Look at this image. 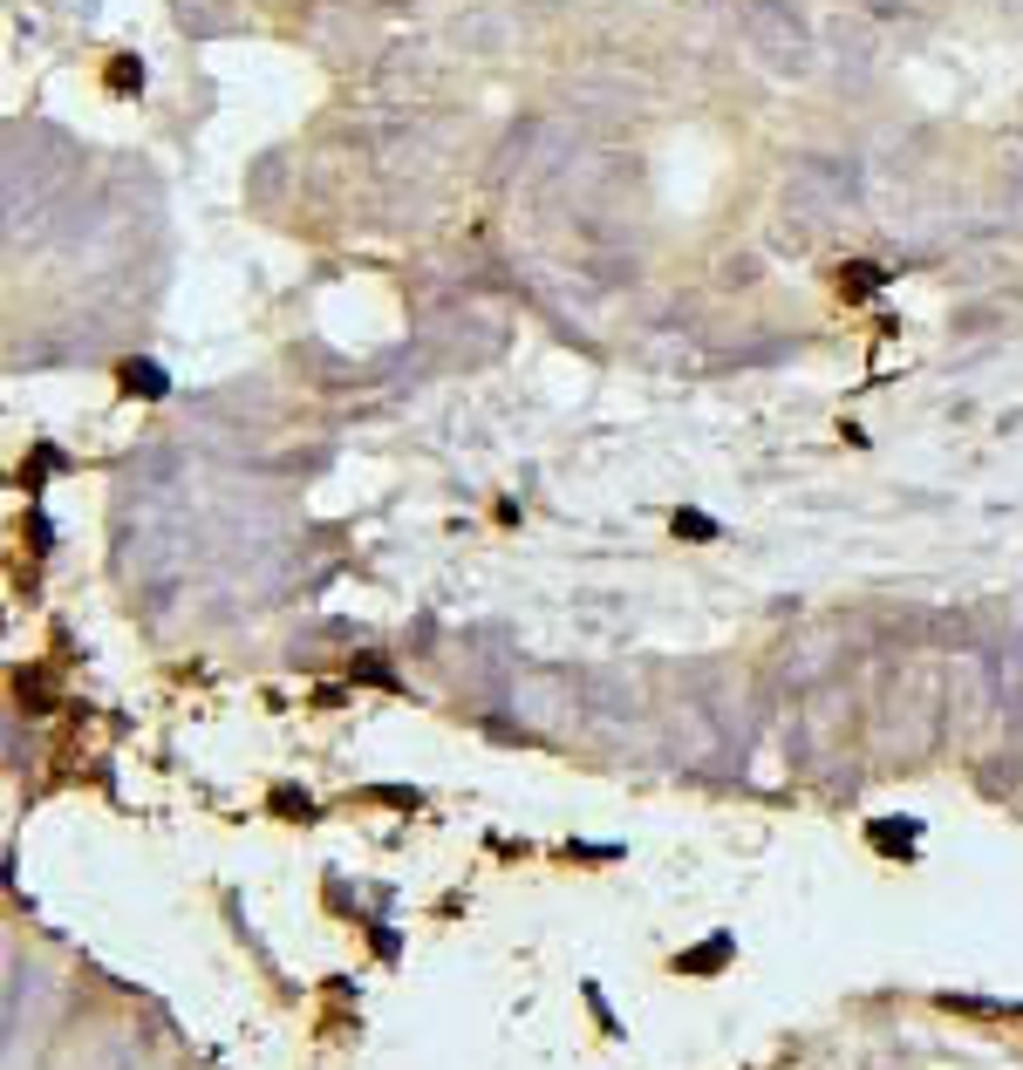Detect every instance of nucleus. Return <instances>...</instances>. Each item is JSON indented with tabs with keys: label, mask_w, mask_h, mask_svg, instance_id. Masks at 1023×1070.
I'll return each mask as SVG.
<instances>
[{
	"label": "nucleus",
	"mask_w": 1023,
	"mask_h": 1070,
	"mask_svg": "<svg viewBox=\"0 0 1023 1070\" xmlns=\"http://www.w3.org/2000/svg\"><path fill=\"white\" fill-rule=\"evenodd\" d=\"M887 287V266H874V259H846L840 266V294L846 300H867V294H880Z\"/></svg>",
	"instance_id": "1"
},
{
	"label": "nucleus",
	"mask_w": 1023,
	"mask_h": 1070,
	"mask_svg": "<svg viewBox=\"0 0 1023 1070\" xmlns=\"http://www.w3.org/2000/svg\"><path fill=\"white\" fill-rule=\"evenodd\" d=\"M116 382H124L130 395H171V375L157 369V362H124V369H116Z\"/></svg>",
	"instance_id": "2"
},
{
	"label": "nucleus",
	"mask_w": 1023,
	"mask_h": 1070,
	"mask_svg": "<svg viewBox=\"0 0 1023 1070\" xmlns=\"http://www.w3.org/2000/svg\"><path fill=\"white\" fill-rule=\"evenodd\" d=\"M724 955H730V941L717 934V941H703V947H696V955H676V975H703V968H717Z\"/></svg>",
	"instance_id": "3"
},
{
	"label": "nucleus",
	"mask_w": 1023,
	"mask_h": 1070,
	"mask_svg": "<svg viewBox=\"0 0 1023 1070\" xmlns=\"http://www.w3.org/2000/svg\"><path fill=\"white\" fill-rule=\"evenodd\" d=\"M676 539H689V545H703V539H717V519H703V511H676Z\"/></svg>",
	"instance_id": "4"
},
{
	"label": "nucleus",
	"mask_w": 1023,
	"mask_h": 1070,
	"mask_svg": "<svg viewBox=\"0 0 1023 1070\" xmlns=\"http://www.w3.org/2000/svg\"><path fill=\"white\" fill-rule=\"evenodd\" d=\"M130 83H144V68H137L130 55H116V62H109V89H130Z\"/></svg>",
	"instance_id": "5"
},
{
	"label": "nucleus",
	"mask_w": 1023,
	"mask_h": 1070,
	"mask_svg": "<svg viewBox=\"0 0 1023 1070\" xmlns=\"http://www.w3.org/2000/svg\"><path fill=\"white\" fill-rule=\"evenodd\" d=\"M273 805H281V818H307L314 812L307 798H294V791H273Z\"/></svg>",
	"instance_id": "6"
},
{
	"label": "nucleus",
	"mask_w": 1023,
	"mask_h": 1070,
	"mask_svg": "<svg viewBox=\"0 0 1023 1070\" xmlns=\"http://www.w3.org/2000/svg\"><path fill=\"white\" fill-rule=\"evenodd\" d=\"M1016 1016H1023V1009H1016Z\"/></svg>",
	"instance_id": "7"
}]
</instances>
